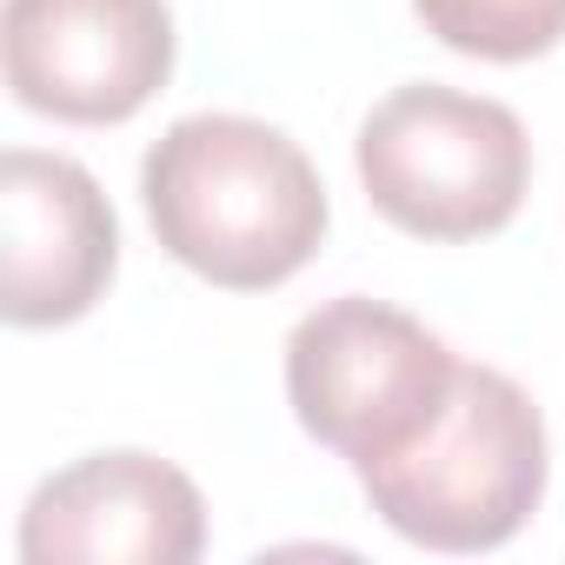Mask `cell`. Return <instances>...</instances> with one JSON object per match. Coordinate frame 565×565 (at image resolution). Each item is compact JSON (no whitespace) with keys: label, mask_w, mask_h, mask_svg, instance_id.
I'll return each instance as SVG.
<instances>
[{"label":"cell","mask_w":565,"mask_h":565,"mask_svg":"<svg viewBox=\"0 0 565 565\" xmlns=\"http://www.w3.org/2000/svg\"><path fill=\"white\" fill-rule=\"evenodd\" d=\"M459 353L413 313L340 294L287 333V406L353 472L399 452L452 393Z\"/></svg>","instance_id":"cell-4"},{"label":"cell","mask_w":565,"mask_h":565,"mask_svg":"<svg viewBox=\"0 0 565 565\" xmlns=\"http://www.w3.org/2000/svg\"><path fill=\"white\" fill-rule=\"evenodd\" d=\"M353 167L386 226L433 246H466L505 233L525 206L532 140L505 100L413 81L360 120Z\"/></svg>","instance_id":"cell-3"},{"label":"cell","mask_w":565,"mask_h":565,"mask_svg":"<svg viewBox=\"0 0 565 565\" xmlns=\"http://www.w3.org/2000/svg\"><path fill=\"white\" fill-rule=\"evenodd\" d=\"M120 266V220L67 153L8 147L0 160V313L21 333L87 320Z\"/></svg>","instance_id":"cell-6"},{"label":"cell","mask_w":565,"mask_h":565,"mask_svg":"<svg viewBox=\"0 0 565 565\" xmlns=\"http://www.w3.org/2000/svg\"><path fill=\"white\" fill-rule=\"evenodd\" d=\"M206 552V499L160 452H87L47 472L21 512L28 565H193Z\"/></svg>","instance_id":"cell-7"},{"label":"cell","mask_w":565,"mask_h":565,"mask_svg":"<svg viewBox=\"0 0 565 565\" xmlns=\"http://www.w3.org/2000/svg\"><path fill=\"white\" fill-rule=\"evenodd\" d=\"M0 67L41 120L120 127L173 74V14L167 0H8Z\"/></svg>","instance_id":"cell-5"},{"label":"cell","mask_w":565,"mask_h":565,"mask_svg":"<svg viewBox=\"0 0 565 565\" xmlns=\"http://www.w3.org/2000/svg\"><path fill=\"white\" fill-rule=\"evenodd\" d=\"M140 206L167 259L220 294L287 287L333 226L307 147L246 114L173 120L140 160Z\"/></svg>","instance_id":"cell-1"},{"label":"cell","mask_w":565,"mask_h":565,"mask_svg":"<svg viewBox=\"0 0 565 565\" xmlns=\"http://www.w3.org/2000/svg\"><path fill=\"white\" fill-rule=\"evenodd\" d=\"M426 34L486 67H525L565 41V0H413Z\"/></svg>","instance_id":"cell-8"},{"label":"cell","mask_w":565,"mask_h":565,"mask_svg":"<svg viewBox=\"0 0 565 565\" xmlns=\"http://www.w3.org/2000/svg\"><path fill=\"white\" fill-rule=\"evenodd\" d=\"M386 532L426 552H499L525 532L552 479L532 393L499 366H459L446 406L386 459L353 472Z\"/></svg>","instance_id":"cell-2"}]
</instances>
